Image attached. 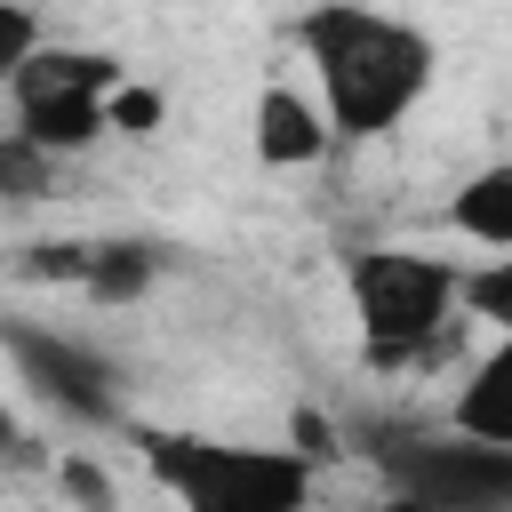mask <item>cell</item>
<instances>
[{
  "instance_id": "6da1fadb",
  "label": "cell",
  "mask_w": 512,
  "mask_h": 512,
  "mask_svg": "<svg viewBox=\"0 0 512 512\" xmlns=\"http://www.w3.org/2000/svg\"><path fill=\"white\" fill-rule=\"evenodd\" d=\"M312 72H320V104L336 136H384L416 112V96L432 88V40L400 16L376 8H312L296 24Z\"/></svg>"
},
{
  "instance_id": "7a4b0ae2",
  "label": "cell",
  "mask_w": 512,
  "mask_h": 512,
  "mask_svg": "<svg viewBox=\"0 0 512 512\" xmlns=\"http://www.w3.org/2000/svg\"><path fill=\"white\" fill-rule=\"evenodd\" d=\"M136 448L184 512H304L312 504V464L296 448H240V440L152 432V424H136Z\"/></svg>"
},
{
  "instance_id": "3957f363",
  "label": "cell",
  "mask_w": 512,
  "mask_h": 512,
  "mask_svg": "<svg viewBox=\"0 0 512 512\" xmlns=\"http://www.w3.org/2000/svg\"><path fill=\"white\" fill-rule=\"evenodd\" d=\"M456 264L416 256V248H360L344 288H352V320H360V352L368 368H408L448 336V304H456Z\"/></svg>"
},
{
  "instance_id": "277c9868",
  "label": "cell",
  "mask_w": 512,
  "mask_h": 512,
  "mask_svg": "<svg viewBox=\"0 0 512 512\" xmlns=\"http://www.w3.org/2000/svg\"><path fill=\"white\" fill-rule=\"evenodd\" d=\"M384 488L416 512H512V448L464 440V432H416V424H368L360 432Z\"/></svg>"
},
{
  "instance_id": "5b68a950",
  "label": "cell",
  "mask_w": 512,
  "mask_h": 512,
  "mask_svg": "<svg viewBox=\"0 0 512 512\" xmlns=\"http://www.w3.org/2000/svg\"><path fill=\"white\" fill-rule=\"evenodd\" d=\"M0 344H8L16 376H24L48 408H64L72 424H120V376H112L104 352H88L80 336L40 328V320H0Z\"/></svg>"
},
{
  "instance_id": "8992f818",
  "label": "cell",
  "mask_w": 512,
  "mask_h": 512,
  "mask_svg": "<svg viewBox=\"0 0 512 512\" xmlns=\"http://www.w3.org/2000/svg\"><path fill=\"white\" fill-rule=\"evenodd\" d=\"M328 120H320V104H304L296 88H264L256 96V160L264 168H304V160H320L328 152Z\"/></svg>"
},
{
  "instance_id": "52a82bcc",
  "label": "cell",
  "mask_w": 512,
  "mask_h": 512,
  "mask_svg": "<svg viewBox=\"0 0 512 512\" xmlns=\"http://www.w3.org/2000/svg\"><path fill=\"white\" fill-rule=\"evenodd\" d=\"M16 136L32 144V152H48V160H64V152H88L96 136H104V96H16Z\"/></svg>"
},
{
  "instance_id": "ba28073f",
  "label": "cell",
  "mask_w": 512,
  "mask_h": 512,
  "mask_svg": "<svg viewBox=\"0 0 512 512\" xmlns=\"http://www.w3.org/2000/svg\"><path fill=\"white\" fill-rule=\"evenodd\" d=\"M456 432H464V440H488V448H512V336L464 376V392H456Z\"/></svg>"
},
{
  "instance_id": "9c48e42d",
  "label": "cell",
  "mask_w": 512,
  "mask_h": 512,
  "mask_svg": "<svg viewBox=\"0 0 512 512\" xmlns=\"http://www.w3.org/2000/svg\"><path fill=\"white\" fill-rule=\"evenodd\" d=\"M112 96L120 88V64L104 48H40L24 72H16V96Z\"/></svg>"
},
{
  "instance_id": "30bf717a",
  "label": "cell",
  "mask_w": 512,
  "mask_h": 512,
  "mask_svg": "<svg viewBox=\"0 0 512 512\" xmlns=\"http://www.w3.org/2000/svg\"><path fill=\"white\" fill-rule=\"evenodd\" d=\"M448 224H456L464 240H480V248L512 256V160L480 168V176H472V184L448 200Z\"/></svg>"
},
{
  "instance_id": "8fae6325",
  "label": "cell",
  "mask_w": 512,
  "mask_h": 512,
  "mask_svg": "<svg viewBox=\"0 0 512 512\" xmlns=\"http://www.w3.org/2000/svg\"><path fill=\"white\" fill-rule=\"evenodd\" d=\"M152 288V248H136V240H96V256H88V296L96 304H136Z\"/></svg>"
},
{
  "instance_id": "7c38bea8",
  "label": "cell",
  "mask_w": 512,
  "mask_h": 512,
  "mask_svg": "<svg viewBox=\"0 0 512 512\" xmlns=\"http://www.w3.org/2000/svg\"><path fill=\"white\" fill-rule=\"evenodd\" d=\"M456 304H464L472 320H488V328L512 336V256H488L480 272H464V280H456Z\"/></svg>"
},
{
  "instance_id": "4fadbf2b",
  "label": "cell",
  "mask_w": 512,
  "mask_h": 512,
  "mask_svg": "<svg viewBox=\"0 0 512 512\" xmlns=\"http://www.w3.org/2000/svg\"><path fill=\"white\" fill-rule=\"evenodd\" d=\"M48 184H56V160L32 152V144L8 128V136H0V200H48Z\"/></svg>"
},
{
  "instance_id": "5bb4252c",
  "label": "cell",
  "mask_w": 512,
  "mask_h": 512,
  "mask_svg": "<svg viewBox=\"0 0 512 512\" xmlns=\"http://www.w3.org/2000/svg\"><path fill=\"white\" fill-rule=\"evenodd\" d=\"M40 48H48V40H40V16L0 0V88H16V72H24Z\"/></svg>"
},
{
  "instance_id": "9a60e30c",
  "label": "cell",
  "mask_w": 512,
  "mask_h": 512,
  "mask_svg": "<svg viewBox=\"0 0 512 512\" xmlns=\"http://www.w3.org/2000/svg\"><path fill=\"white\" fill-rule=\"evenodd\" d=\"M88 256H96V240H40V248H24V272L32 280H80L88 288Z\"/></svg>"
},
{
  "instance_id": "2e32d148",
  "label": "cell",
  "mask_w": 512,
  "mask_h": 512,
  "mask_svg": "<svg viewBox=\"0 0 512 512\" xmlns=\"http://www.w3.org/2000/svg\"><path fill=\"white\" fill-rule=\"evenodd\" d=\"M104 128H120V136H152V128H160V96L120 80V88L104 96Z\"/></svg>"
},
{
  "instance_id": "e0dca14e",
  "label": "cell",
  "mask_w": 512,
  "mask_h": 512,
  "mask_svg": "<svg viewBox=\"0 0 512 512\" xmlns=\"http://www.w3.org/2000/svg\"><path fill=\"white\" fill-rule=\"evenodd\" d=\"M56 488H64L80 512H112V480H104L88 456H64V464H56Z\"/></svg>"
},
{
  "instance_id": "ac0fdd59",
  "label": "cell",
  "mask_w": 512,
  "mask_h": 512,
  "mask_svg": "<svg viewBox=\"0 0 512 512\" xmlns=\"http://www.w3.org/2000/svg\"><path fill=\"white\" fill-rule=\"evenodd\" d=\"M288 432H296V456H304V464H328V456H344V432H336L328 416H312V408H296V424H288Z\"/></svg>"
},
{
  "instance_id": "d6986e66",
  "label": "cell",
  "mask_w": 512,
  "mask_h": 512,
  "mask_svg": "<svg viewBox=\"0 0 512 512\" xmlns=\"http://www.w3.org/2000/svg\"><path fill=\"white\" fill-rule=\"evenodd\" d=\"M0 456H24V432H16V416L0 408Z\"/></svg>"
},
{
  "instance_id": "ffe728a7",
  "label": "cell",
  "mask_w": 512,
  "mask_h": 512,
  "mask_svg": "<svg viewBox=\"0 0 512 512\" xmlns=\"http://www.w3.org/2000/svg\"><path fill=\"white\" fill-rule=\"evenodd\" d=\"M384 512H416V504H408V496H392V504H384Z\"/></svg>"
}]
</instances>
